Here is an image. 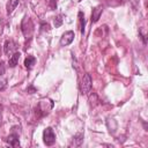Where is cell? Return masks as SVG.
Segmentation results:
<instances>
[{
    "label": "cell",
    "instance_id": "obj_1",
    "mask_svg": "<svg viewBox=\"0 0 148 148\" xmlns=\"http://www.w3.org/2000/svg\"><path fill=\"white\" fill-rule=\"evenodd\" d=\"M21 29H22V32H23L25 39H30L32 36V32H34V23H32L30 17L25 16L23 18L22 24H21Z\"/></svg>",
    "mask_w": 148,
    "mask_h": 148
},
{
    "label": "cell",
    "instance_id": "obj_2",
    "mask_svg": "<svg viewBox=\"0 0 148 148\" xmlns=\"http://www.w3.org/2000/svg\"><path fill=\"white\" fill-rule=\"evenodd\" d=\"M91 89H92V79L89 73H86L81 81V92L83 95H88L89 92H91Z\"/></svg>",
    "mask_w": 148,
    "mask_h": 148
},
{
    "label": "cell",
    "instance_id": "obj_3",
    "mask_svg": "<svg viewBox=\"0 0 148 148\" xmlns=\"http://www.w3.org/2000/svg\"><path fill=\"white\" fill-rule=\"evenodd\" d=\"M43 141L46 146H52L56 142V134L51 127H46L43 132Z\"/></svg>",
    "mask_w": 148,
    "mask_h": 148
},
{
    "label": "cell",
    "instance_id": "obj_4",
    "mask_svg": "<svg viewBox=\"0 0 148 148\" xmlns=\"http://www.w3.org/2000/svg\"><path fill=\"white\" fill-rule=\"evenodd\" d=\"M74 37H75L74 31H72V30L65 31V32L62 34V36L60 37V45H61V46H67V45H69V44L74 40Z\"/></svg>",
    "mask_w": 148,
    "mask_h": 148
},
{
    "label": "cell",
    "instance_id": "obj_5",
    "mask_svg": "<svg viewBox=\"0 0 148 148\" xmlns=\"http://www.w3.org/2000/svg\"><path fill=\"white\" fill-rule=\"evenodd\" d=\"M102 13H103V7L102 6H96L91 12V23H96L99 20Z\"/></svg>",
    "mask_w": 148,
    "mask_h": 148
},
{
    "label": "cell",
    "instance_id": "obj_6",
    "mask_svg": "<svg viewBox=\"0 0 148 148\" xmlns=\"http://www.w3.org/2000/svg\"><path fill=\"white\" fill-rule=\"evenodd\" d=\"M16 47H17V45H16V43L15 42H13V40H7L6 43H5V53L6 54H13L15 51H16Z\"/></svg>",
    "mask_w": 148,
    "mask_h": 148
},
{
    "label": "cell",
    "instance_id": "obj_7",
    "mask_svg": "<svg viewBox=\"0 0 148 148\" xmlns=\"http://www.w3.org/2000/svg\"><path fill=\"white\" fill-rule=\"evenodd\" d=\"M7 142L13 147H20V140H18V135L16 133H12L7 138Z\"/></svg>",
    "mask_w": 148,
    "mask_h": 148
},
{
    "label": "cell",
    "instance_id": "obj_8",
    "mask_svg": "<svg viewBox=\"0 0 148 148\" xmlns=\"http://www.w3.org/2000/svg\"><path fill=\"white\" fill-rule=\"evenodd\" d=\"M20 56H21V53H20V52H17V51H15V52L10 56L9 61H8V64H9V66H10V67H15V66L18 64Z\"/></svg>",
    "mask_w": 148,
    "mask_h": 148
},
{
    "label": "cell",
    "instance_id": "obj_9",
    "mask_svg": "<svg viewBox=\"0 0 148 148\" xmlns=\"http://www.w3.org/2000/svg\"><path fill=\"white\" fill-rule=\"evenodd\" d=\"M82 141H83V134L79 133V134H76L75 136H73V139H72V142H71V145H69V146H74V147L81 146Z\"/></svg>",
    "mask_w": 148,
    "mask_h": 148
},
{
    "label": "cell",
    "instance_id": "obj_10",
    "mask_svg": "<svg viewBox=\"0 0 148 148\" xmlns=\"http://www.w3.org/2000/svg\"><path fill=\"white\" fill-rule=\"evenodd\" d=\"M35 62H36V58L32 57V56H28V57L25 58V60H24V66H25L28 69H31V68L34 67Z\"/></svg>",
    "mask_w": 148,
    "mask_h": 148
},
{
    "label": "cell",
    "instance_id": "obj_11",
    "mask_svg": "<svg viewBox=\"0 0 148 148\" xmlns=\"http://www.w3.org/2000/svg\"><path fill=\"white\" fill-rule=\"evenodd\" d=\"M79 21H80V30H81V34L83 35L84 27H86V20H84V15L82 12H79Z\"/></svg>",
    "mask_w": 148,
    "mask_h": 148
},
{
    "label": "cell",
    "instance_id": "obj_12",
    "mask_svg": "<svg viewBox=\"0 0 148 148\" xmlns=\"http://www.w3.org/2000/svg\"><path fill=\"white\" fill-rule=\"evenodd\" d=\"M124 0H106V5L109 7H118L120 5H123Z\"/></svg>",
    "mask_w": 148,
    "mask_h": 148
},
{
    "label": "cell",
    "instance_id": "obj_13",
    "mask_svg": "<svg viewBox=\"0 0 148 148\" xmlns=\"http://www.w3.org/2000/svg\"><path fill=\"white\" fill-rule=\"evenodd\" d=\"M18 1L20 0H9V2H8V14H10L16 8V6L18 5Z\"/></svg>",
    "mask_w": 148,
    "mask_h": 148
},
{
    "label": "cell",
    "instance_id": "obj_14",
    "mask_svg": "<svg viewBox=\"0 0 148 148\" xmlns=\"http://www.w3.org/2000/svg\"><path fill=\"white\" fill-rule=\"evenodd\" d=\"M61 17H62L61 15H58V16L54 17V27H56V28H59V27L62 24V18H61Z\"/></svg>",
    "mask_w": 148,
    "mask_h": 148
},
{
    "label": "cell",
    "instance_id": "obj_15",
    "mask_svg": "<svg viewBox=\"0 0 148 148\" xmlns=\"http://www.w3.org/2000/svg\"><path fill=\"white\" fill-rule=\"evenodd\" d=\"M5 71H6V67H5V64L2 61H0V76H2L5 74Z\"/></svg>",
    "mask_w": 148,
    "mask_h": 148
},
{
    "label": "cell",
    "instance_id": "obj_16",
    "mask_svg": "<svg viewBox=\"0 0 148 148\" xmlns=\"http://www.w3.org/2000/svg\"><path fill=\"white\" fill-rule=\"evenodd\" d=\"M40 27H42V30H43V31H45V30L49 31V30H50V25H49L47 23H45V22H43Z\"/></svg>",
    "mask_w": 148,
    "mask_h": 148
},
{
    "label": "cell",
    "instance_id": "obj_17",
    "mask_svg": "<svg viewBox=\"0 0 148 148\" xmlns=\"http://www.w3.org/2000/svg\"><path fill=\"white\" fill-rule=\"evenodd\" d=\"M130 2L132 3L133 8L134 9H138V6H139V0H130Z\"/></svg>",
    "mask_w": 148,
    "mask_h": 148
},
{
    "label": "cell",
    "instance_id": "obj_18",
    "mask_svg": "<svg viewBox=\"0 0 148 148\" xmlns=\"http://www.w3.org/2000/svg\"><path fill=\"white\" fill-rule=\"evenodd\" d=\"M27 91H28L29 94H32V92H35V91H36V89H35V88H34L32 86H30V87H29V88L27 89Z\"/></svg>",
    "mask_w": 148,
    "mask_h": 148
},
{
    "label": "cell",
    "instance_id": "obj_19",
    "mask_svg": "<svg viewBox=\"0 0 148 148\" xmlns=\"http://www.w3.org/2000/svg\"><path fill=\"white\" fill-rule=\"evenodd\" d=\"M5 87H6V83L5 82H0V90L5 89Z\"/></svg>",
    "mask_w": 148,
    "mask_h": 148
},
{
    "label": "cell",
    "instance_id": "obj_20",
    "mask_svg": "<svg viewBox=\"0 0 148 148\" xmlns=\"http://www.w3.org/2000/svg\"><path fill=\"white\" fill-rule=\"evenodd\" d=\"M50 1L52 2V7H56V6H57V5H56V1H57V0H50Z\"/></svg>",
    "mask_w": 148,
    "mask_h": 148
},
{
    "label": "cell",
    "instance_id": "obj_21",
    "mask_svg": "<svg viewBox=\"0 0 148 148\" xmlns=\"http://www.w3.org/2000/svg\"><path fill=\"white\" fill-rule=\"evenodd\" d=\"M0 119H1V106H0Z\"/></svg>",
    "mask_w": 148,
    "mask_h": 148
},
{
    "label": "cell",
    "instance_id": "obj_22",
    "mask_svg": "<svg viewBox=\"0 0 148 148\" xmlns=\"http://www.w3.org/2000/svg\"><path fill=\"white\" fill-rule=\"evenodd\" d=\"M79 1H82V0H79Z\"/></svg>",
    "mask_w": 148,
    "mask_h": 148
}]
</instances>
